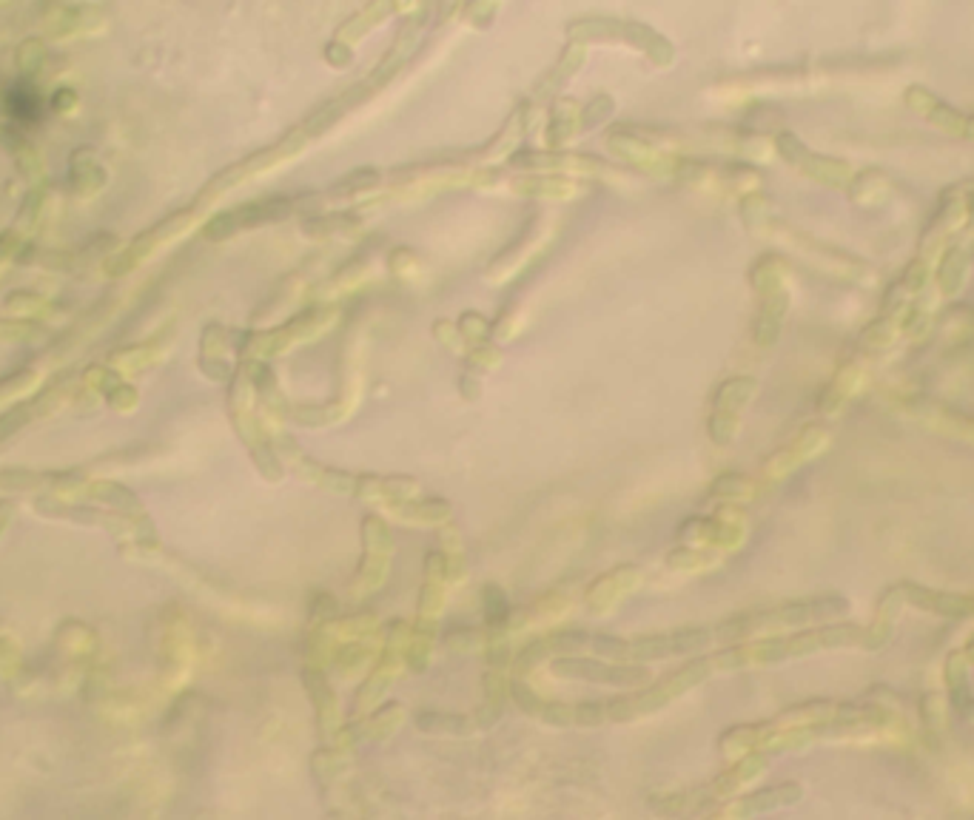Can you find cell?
Masks as SVG:
<instances>
[{"label":"cell","instance_id":"6da1fadb","mask_svg":"<svg viewBox=\"0 0 974 820\" xmlns=\"http://www.w3.org/2000/svg\"><path fill=\"white\" fill-rule=\"evenodd\" d=\"M191 220H194L191 211H180V214L166 217L163 223L151 225L149 231H143L140 237H134L129 245H123L117 251H109L103 257V262H100V271L106 277H126V274H132L140 265H146L154 254H160L166 245L174 243L177 237H183L188 228H191Z\"/></svg>","mask_w":974,"mask_h":820},{"label":"cell","instance_id":"7a4b0ae2","mask_svg":"<svg viewBox=\"0 0 974 820\" xmlns=\"http://www.w3.org/2000/svg\"><path fill=\"white\" fill-rule=\"evenodd\" d=\"M69 396H72V382L57 379L46 391H38L35 396H29L26 402L15 405V408L3 410L0 413V445H6L12 436H18L26 425L46 419V416H55L57 410L66 408Z\"/></svg>","mask_w":974,"mask_h":820},{"label":"cell","instance_id":"3957f363","mask_svg":"<svg viewBox=\"0 0 974 820\" xmlns=\"http://www.w3.org/2000/svg\"><path fill=\"white\" fill-rule=\"evenodd\" d=\"M106 26V15L100 6L83 3H55L43 12V29L55 40H75L94 35Z\"/></svg>","mask_w":974,"mask_h":820},{"label":"cell","instance_id":"277c9868","mask_svg":"<svg viewBox=\"0 0 974 820\" xmlns=\"http://www.w3.org/2000/svg\"><path fill=\"white\" fill-rule=\"evenodd\" d=\"M109 183V171L103 168L97 151L89 146H77L69 154V191L77 200H92Z\"/></svg>","mask_w":974,"mask_h":820},{"label":"cell","instance_id":"5b68a950","mask_svg":"<svg viewBox=\"0 0 974 820\" xmlns=\"http://www.w3.org/2000/svg\"><path fill=\"white\" fill-rule=\"evenodd\" d=\"M43 376L35 368H20V371L0 376V410L15 408L18 402H26L29 396L40 391Z\"/></svg>","mask_w":974,"mask_h":820},{"label":"cell","instance_id":"8992f818","mask_svg":"<svg viewBox=\"0 0 974 820\" xmlns=\"http://www.w3.org/2000/svg\"><path fill=\"white\" fill-rule=\"evenodd\" d=\"M9 149H12V157H15V166L23 174V180L29 183V188H40L46 183V163H43V154H40L38 146H32L29 140H23L18 134H9Z\"/></svg>","mask_w":974,"mask_h":820},{"label":"cell","instance_id":"52a82bcc","mask_svg":"<svg viewBox=\"0 0 974 820\" xmlns=\"http://www.w3.org/2000/svg\"><path fill=\"white\" fill-rule=\"evenodd\" d=\"M43 211H46V191H43V186L29 188L26 197H23V203H20L18 208V217H15V223H12V231L18 234L20 240L29 243V237H32V234L40 228V223H43Z\"/></svg>","mask_w":974,"mask_h":820},{"label":"cell","instance_id":"ba28073f","mask_svg":"<svg viewBox=\"0 0 974 820\" xmlns=\"http://www.w3.org/2000/svg\"><path fill=\"white\" fill-rule=\"evenodd\" d=\"M160 359V348L157 345H129V348H120L109 356V368H112L117 376H126V373H140L151 368L154 362Z\"/></svg>","mask_w":974,"mask_h":820},{"label":"cell","instance_id":"9c48e42d","mask_svg":"<svg viewBox=\"0 0 974 820\" xmlns=\"http://www.w3.org/2000/svg\"><path fill=\"white\" fill-rule=\"evenodd\" d=\"M49 299L38 294V291H12L6 302H3V317L9 319H35L46 311Z\"/></svg>","mask_w":974,"mask_h":820},{"label":"cell","instance_id":"30bf717a","mask_svg":"<svg viewBox=\"0 0 974 820\" xmlns=\"http://www.w3.org/2000/svg\"><path fill=\"white\" fill-rule=\"evenodd\" d=\"M46 63V40L32 35V38H23L15 49V66L23 77H35L43 69Z\"/></svg>","mask_w":974,"mask_h":820},{"label":"cell","instance_id":"8fae6325","mask_svg":"<svg viewBox=\"0 0 974 820\" xmlns=\"http://www.w3.org/2000/svg\"><path fill=\"white\" fill-rule=\"evenodd\" d=\"M40 106H43V100L29 89V83H18L6 97V109L18 120H38Z\"/></svg>","mask_w":974,"mask_h":820},{"label":"cell","instance_id":"7c38bea8","mask_svg":"<svg viewBox=\"0 0 974 820\" xmlns=\"http://www.w3.org/2000/svg\"><path fill=\"white\" fill-rule=\"evenodd\" d=\"M106 402H109V408L117 410V413H132V410L137 408V402H140V393H137L134 385H129V382L120 379V382H114L112 388H109Z\"/></svg>","mask_w":974,"mask_h":820},{"label":"cell","instance_id":"4fadbf2b","mask_svg":"<svg viewBox=\"0 0 974 820\" xmlns=\"http://www.w3.org/2000/svg\"><path fill=\"white\" fill-rule=\"evenodd\" d=\"M114 382H120V379H117V373H114L109 365H92L89 371L83 373V379H80V388H83V391L103 393V396H106Z\"/></svg>","mask_w":974,"mask_h":820},{"label":"cell","instance_id":"5bb4252c","mask_svg":"<svg viewBox=\"0 0 974 820\" xmlns=\"http://www.w3.org/2000/svg\"><path fill=\"white\" fill-rule=\"evenodd\" d=\"M49 109L55 114H77V109H80V97H77V92L75 89H57L55 94H52V100H49Z\"/></svg>","mask_w":974,"mask_h":820},{"label":"cell","instance_id":"9a60e30c","mask_svg":"<svg viewBox=\"0 0 974 820\" xmlns=\"http://www.w3.org/2000/svg\"><path fill=\"white\" fill-rule=\"evenodd\" d=\"M12 513H15V507L9 502H3L0 504V536L6 533V527H9V522H12Z\"/></svg>","mask_w":974,"mask_h":820},{"label":"cell","instance_id":"2e32d148","mask_svg":"<svg viewBox=\"0 0 974 820\" xmlns=\"http://www.w3.org/2000/svg\"><path fill=\"white\" fill-rule=\"evenodd\" d=\"M3 271H6V268H0V282H3Z\"/></svg>","mask_w":974,"mask_h":820}]
</instances>
